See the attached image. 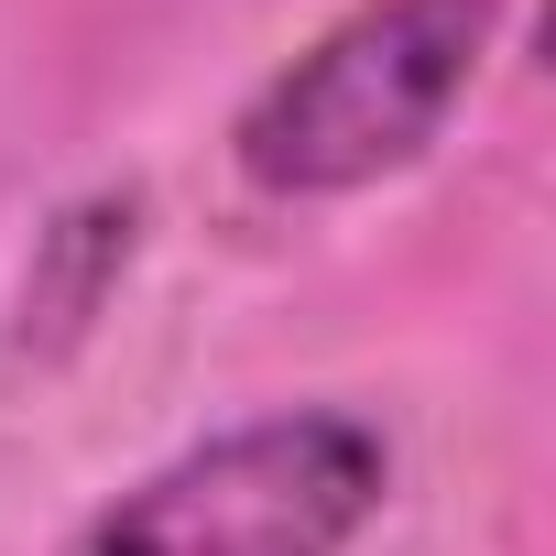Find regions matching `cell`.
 Instances as JSON below:
<instances>
[{"instance_id": "6da1fadb", "label": "cell", "mask_w": 556, "mask_h": 556, "mask_svg": "<svg viewBox=\"0 0 556 556\" xmlns=\"http://www.w3.org/2000/svg\"><path fill=\"white\" fill-rule=\"evenodd\" d=\"M491 23H502V0H361V12H339L240 110V131H229L240 175L285 207L361 197V186L404 175L469 99Z\"/></svg>"}, {"instance_id": "7a4b0ae2", "label": "cell", "mask_w": 556, "mask_h": 556, "mask_svg": "<svg viewBox=\"0 0 556 556\" xmlns=\"http://www.w3.org/2000/svg\"><path fill=\"white\" fill-rule=\"evenodd\" d=\"M382 491L393 447L339 404H295L142 469L110 513L66 534V556H350Z\"/></svg>"}]
</instances>
